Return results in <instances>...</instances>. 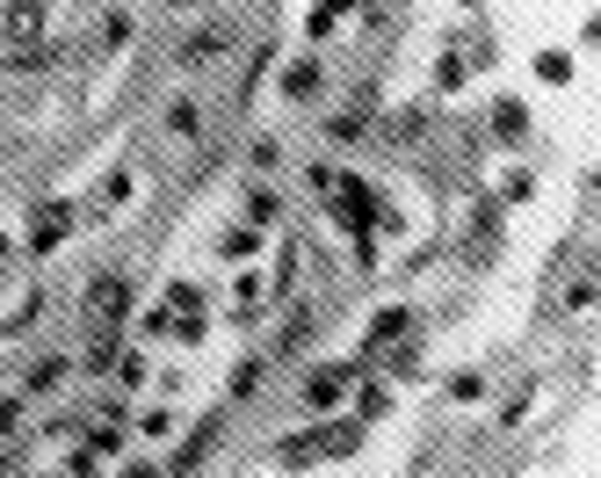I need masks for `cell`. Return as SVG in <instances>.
Returning a JSON list of instances; mask_svg holds the SVG:
<instances>
[{
	"instance_id": "1",
	"label": "cell",
	"mask_w": 601,
	"mask_h": 478,
	"mask_svg": "<svg viewBox=\"0 0 601 478\" xmlns=\"http://www.w3.org/2000/svg\"><path fill=\"white\" fill-rule=\"evenodd\" d=\"M73 225H80V204H66V196H44L30 218V239H22V254H58L73 239Z\"/></svg>"
},
{
	"instance_id": "13",
	"label": "cell",
	"mask_w": 601,
	"mask_h": 478,
	"mask_svg": "<svg viewBox=\"0 0 601 478\" xmlns=\"http://www.w3.org/2000/svg\"><path fill=\"white\" fill-rule=\"evenodd\" d=\"M261 247H269V239H261L254 225H225V239H218V254L232 261V269H247V261H261Z\"/></svg>"
},
{
	"instance_id": "18",
	"label": "cell",
	"mask_w": 601,
	"mask_h": 478,
	"mask_svg": "<svg viewBox=\"0 0 601 478\" xmlns=\"http://www.w3.org/2000/svg\"><path fill=\"white\" fill-rule=\"evenodd\" d=\"M160 305H167L174 319H204V312H196V305H204V297H196V283H189V275H174L167 291H160Z\"/></svg>"
},
{
	"instance_id": "25",
	"label": "cell",
	"mask_w": 601,
	"mask_h": 478,
	"mask_svg": "<svg viewBox=\"0 0 601 478\" xmlns=\"http://www.w3.org/2000/svg\"><path fill=\"white\" fill-rule=\"evenodd\" d=\"M167 131H174V138H204V109H196L189 95H182V102L167 109Z\"/></svg>"
},
{
	"instance_id": "23",
	"label": "cell",
	"mask_w": 601,
	"mask_h": 478,
	"mask_svg": "<svg viewBox=\"0 0 601 478\" xmlns=\"http://www.w3.org/2000/svg\"><path fill=\"white\" fill-rule=\"evenodd\" d=\"M485 399V370H457L449 377V406H479Z\"/></svg>"
},
{
	"instance_id": "4",
	"label": "cell",
	"mask_w": 601,
	"mask_h": 478,
	"mask_svg": "<svg viewBox=\"0 0 601 478\" xmlns=\"http://www.w3.org/2000/svg\"><path fill=\"white\" fill-rule=\"evenodd\" d=\"M87 319H95V326H123V319H131V283H123V275H95Z\"/></svg>"
},
{
	"instance_id": "10",
	"label": "cell",
	"mask_w": 601,
	"mask_h": 478,
	"mask_svg": "<svg viewBox=\"0 0 601 478\" xmlns=\"http://www.w3.org/2000/svg\"><path fill=\"white\" fill-rule=\"evenodd\" d=\"M485 123H493V138H500V145H522V138H529V109H522L515 95H500V102L485 109Z\"/></svg>"
},
{
	"instance_id": "36",
	"label": "cell",
	"mask_w": 601,
	"mask_h": 478,
	"mask_svg": "<svg viewBox=\"0 0 601 478\" xmlns=\"http://www.w3.org/2000/svg\"><path fill=\"white\" fill-rule=\"evenodd\" d=\"M275 160H283V145H275V138H254V153H247V167H254V174H269Z\"/></svg>"
},
{
	"instance_id": "9",
	"label": "cell",
	"mask_w": 601,
	"mask_h": 478,
	"mask_svg": "<svg viewBox=\"0 0 601 478\" xmlns=\"http://www.w3.org/2000/svg\"><path fill=\"white\" fill-rule=\"evenodd\" d=\"M131 188H138V174H131V167H109V174H102V188H95V204H87L80 218H117V210L131 204Z\"/></svg>"
},
{
	"instance_id": "35",
	"label": "cell",
	"mask_w": 601,
	"mask_h": 478,
	"mask_svg": "<svg viewBox=\"0 0 601 478\" xmlns=\"http://www.w3.org/2000/svg\"><path fill=\"white\" fill-rule=\"evenodd\" d=\"M117 370H123V384H131V392H138V384H145V370H153V362L138 356V348H123V356H117Z\"/></svg>"
},
{
	"instance_id": "41",
	"label": "cell",
	"mask_w": 601,
	"mask_h": 478,
	"mask_svg": "<svg viewBox=\"0 0 601 478\" xmlns=\"http://www.w3.org/2000/svg\"><path fill=\"white\" fill-rule=\"evenodd\" d=\"M8 254H15V239H8V232H0V261H8Z\"/></svg>"
},
{
	"instance_id": "15",
	"label": "cell",
	"mask_w": 601,
	"mask_h": 478,
	"mask_svg": "<svg viewBox=\"0 0 601 478\" xmlns=\"http://www.w3.org/2000/svg\"><path fill=\"white\" fill-rule=\"evenodd\" d=\"M384 413H392V384H378V377H362V384H356V421H362V427H378Z\"/></svg>"
},
{
	"instance_id": "34",
	"label": "cell",
	"mask_w": 601,
	"mask_h": 478,
	"mask_svg": "<svg viewBox=\"0 0 601 478\" xmlns=\"http://www.w3.org/2000/svg\"><path fill=\"white\" fill-rule=\"evenodd\" d=\"M594 297H601V283H594V275H587V283H572V291H566V305H558V312H566V319H572V312H587V305H594Z\"/></svg>"
},
{
	"instance_id": "11",
	"label": "cell",
	"mask_w": 601,
	"mask_h": 478,
	"mask_svg": "<svg viewBox=\"0 0 601 478\" xmlns=\"http://www.w3.org/2000/svg\"><path fill=\"white\" fill-rule=\"evenodd\" d=\"M356 15V0H312V15H305V44H327L341 22Z\"/></svg>"
},
{
	"instance_id": "28",
	"label": "cell",
	"mask_w": 601,
	"mask_h": 478,
	"mask_svg": "<svg viewBox=\"0 0 601 478\" xmlns=\"http://www.w3.org/2000/svg\"><path fill=\"white\" fill-rule=\"evenodd\" d=\"M22 421H30V399H22V392H8V399H0V443H15V435H22Z\"/></svg>"
},
{
	"instance_id": "38",
	"label": "cell",
	"mask_w": 601,
	"mask_h": 478,
	"mask_svg": "<svg viewBox=\"0 0 601 478\" xmlns=\"http://www.w3.org/2000/svg\"><path fill=\"white\" fill-rule=\"evenodd\" d=\"M261 370H269V362H254V356H240V370H232V392H254V384H261Z\"/></svg>"
},
{
	"instance_id": "5",
	"label": "cell",
	"mask_w": 601,
	"mask_h": 478,
	"mask_svg": "<svg viewBox=\"0 0 601 478\" xmlns=\"http://www.w3.org/2000/svg\"><path fill=\"white\" fill-rule=\"evenodd\" d=\"M218 435H225V413H204V421H196L189 435H182V449H174V471H167V478H189L196 464H204L210 449H218Z\"/></svg>"
},
{
	"instance_id": "8",
	"label": "cell",
	"mask_w": 601,
	"mask_h": 478,
	"mask_svg": "<svg viewBox=\"0 0 601 478\" xmlns=\"http://www.w3.org/2000/svg\"><path fill=\"white\" fill-rule=\"evenodd\" d=\"M406 334H413V312H406V305H384V312H378V319L362 326V356H378V348L406 341Z\"/></svg>"
},
{
	"instance_id": "2",
	"label": "cell",
	"mask_w": 601,
	"mask_h": 478,
	"mask_svg": "<svg viewBox=\"0 0 601 478\" xmlns=\"http://www.w3.org/2000/svg\"><path fill=\"white\" fill-rule=\"evenodd\" d=\"M362 370H370V356H362V362H319V370L305 377V406L327 421V413L348 399V384H362Z\"/></svg>"
},
{
	"instance_id": "21",
	"label": "cell",
	"mask_w": 601,
	"mask_h": 478,
	"mask_svg": "<svg viewBox=\"0 0 601 478\" xmlns=\"http://www.w3.org/2000/svg\"><path fill=\"white\" fill-rule=\"evenodd\" d=\"M174 427H182V413H174V406H145V413H138V435H145V443H167Z\"/></svg>"
},
{
	"instance_id": "6",
	"label": "cell",
	"mask_w": 601,
	"mask_h": 478,
	"mask_svg": "<svg viewBox=\"0 0 601 478\" xmlns=\"http://www.w3.org/2000/svg\"><path fill=\"white\" fill-rule=\"evenodd\" d=\"M0 36H8V44H36V36H44V0H8V8H0Z\"/></svg>"
},
{
	"instance_id": "3",
	"label": "cell",
	"mask_w": 601,
	"mask_h": 478,
	"mask_svg": "<svg viewBox=\"0 0 601 478\" xmlns=\"http://www.w3.org/2000/svg\"><path fill=\"white\" fill-rule=\"evenodd\" d=\"M362 435H370V427H362L356 413H327V421H312V449H319V457H356Z\"/></svg>"
},
{
	"instance_id": "39",
	"label": "cell",
	"mask_w": 601,
	"mask_h": 478,
	"mask_svg": "<svg viewBox=\"0 0 601 478\" xmlns=\"http://www.w3.org/2000/svg\"><path fill=\"white\" fill-rule=\"evenodd\" d=\"M117 478H167V471H160L153 457H123V464H117Z\"/></svg>"
},
{
	"instance_id": "24",
	"label": "cell",
	"mask_w": 601,
	"mask_h": 478,
	"mask_svg": "<svg viewBox=\"0 0 601 478\" xmlns=\"http://www.w3.org/2000/svg\"><path fill=\"white\" fill-rule=\"evenodd\" d=\"M465 87H471V66H465L457 52H449L442 66H435V95H465Z\"/></svg>"
},
{
	"instance_id": "16",
	"label": "cell",
	"mask_w": 601,
	"mask_h": 478,
	"mask_svg": "<svg viewBox=\"0 0 601 478\" xmlns=\"http://www.w3.org/2000/svg\"><path fill=\"white\" fill-rule=\"evenodd\" d=\"M275 218H283V196H275V188H247V204H240V225H254V232H269Z\"/></svg>"
},
{
	"instance_id": "29",
	"label": "cell",
	"mask_w": 601,
	"mask_h": 478,
	"mask_svg": "<svg viewBox=\"0 0 601 478\" xmlns=\"http://www.w3.org/2000/svg\"><path fill=\"white\" fill-rule=\"evenodd\" d=\"M123 356V341H117V326H102V334H95V348H87V362L80 370H109V362Z\"/></svg>"
},
{
	"instance_id": "30",
	"label": "cell",
	"mask_w": 601,
	"mask_h": 478,
	"mask_svg": "<svg viewBox=\"0 0 601 478\" xmlns=\"http://www.w3.org/2000/svg\"><path fill=\"white\" fill-rule=\"evenodd\" d=\"M529 196H536V174L529 167H515L507 182H500V204H529Z\"/></svg>"
},
{
	"instance_id": "40",
	"label": "cell",
	"mask_w": 601,
	"mask_h": 478,
	"mask_svg": "<svg viewBox=\"0 0 601 478\" xmlns=\"http://www.w3.org/2000/svg\"><path fill=\"white\" fill-rule=\"evenodd\" d=\"M420 370H428V362H420V348H398V356H392V377H420Z\"/></svg>"
},
{
	"instance_id": "14",
	"label": "cell",
	"mask_w": 601,
	"mask_h": 478,
	"mask_svg": "<svg viewBox=\"0 0 601 478\" xmlns=\"http://www.w3.org/2000/svg\"><path fill=\"white\" fill-rule=\"evenodd\" d=\"M80 449H87V457H123V413L109 406L102 421L87 427V443H80Z\"/></svg>"
},
{
	"instance_id": "20",
	"label": "cell",
	"mask_w": 601,
	"mask_h": 478,
	"mask_svg": "<svg viewBox=\"0 0 601 478\" xmlns=\"http://www.w3.org/2000/svg\"><path fill=\"white\" fill-rule=\"evenodd\" d=\"M225 52V30L210 22V30H189V44H182V66H204V58Z\"/></svg>"
},
{
	"instance_id": "32",
	"label": "cell",
	"mask_w": 601,
	"mask_h": 478,
	"mask_svg": "<svg viewBox=\"0 0 601 478\" xmlns=\"http://www.w3.org/2000/svg\"><path fill=\"white\" fill-rule=\"evenodd\" d=\"M529 399H536V384H522V392L500 406V421H493V427H522V421H529Z\"/></svg>"
},
{
	"instance_id": "17",
	"label": "cell",
	"mask_w": 601,
	"mask_h": 478,
	"mask_svg": "<svg viewBox=\"0 0 601 478\" xmlns=\"http://www.w3.org/2000/svg\"><path fill=\"white\" fill-rule=\"evenodd\" d=\"M66 370H73L66 356H36L30 377H22V399H30V392H58V384H66Z\"/></svg>"
},
{
	"instance_id": "42",
	"label": "cell",
	"mask_w": 601,
	"mask_h": 478,
	"mask_svg": "<svg viewBox=\"0 0 601 478\" xmlns=\"http://www.w3.org/2000/svg\"><path fill=\"white\" fill-rule=\"evenodd\" d=\"M457 8H485V0H457Z\"/></svg>"
},
{
	"instance_id": "26",
	"label": "cell",
	"mask_w": 601,
	"mask_h": 478,
	"mask_svg": "<svg viewBox=\"0 0 601 478\" xmlns=\"http://www.w3.org/2000/svg\"><path fill=\"white\" fill-rule=\"evenodd\" d=\"M36 319H44V291H22V305L0 319V334H22V326H36Z\"/></svg>"
},
{
	"instance_id": "19",
	"label": "cell",
	"mask_w": 601,
	"mask_h": 478,
	"mask_svg": "<svg viewBox=\"0 0 601 478\" xmlns=\"http://www.w3.org/2000/svg\"><path fill=\"white\" fill-rule=\"evenodd\" d=\"M275 464H283V471H305V464H319V449H312V427H305V435H283V443H275Z\"/></svg>"
},
{
	"instance_id": "12",
	"label": "cell",
	"mask_w": 601,
	"mask_h": 478,
	"mask_svg": "<svg viewBox=\"0 0 601 478\" xmlns=\"http://www.w3.org/2000/svg\"><path fill=\"white\" fill-rule=\"evenodd\" d=\"M225 312H232L240 326H254L261 312H269V283H261V275H240V283H232V305H225Z\"/></svg>"
},
{
	"instance_id": "7",
	"label": "cell",
	"mask_w": 601,
	"mask_h": 478,
	"mask_svg": "<svg viewBox=\"0 0 601 478\" xmlns=\"http://www.w3.org/2000/svg\"><path fill=\"white\" fill-rule=\"evenodd\" d=\"M283 102H312V95H319V87H327V66H319V52H305V58H291V66H283Z\"/></svg>"
},
{
	"instance_id": "22",
	"label": "cell",
	"mask_w": 601,
	"mask_h": 478,
	"mask_svg": "<svg viewBox=\"0 0 601 478\" xmlns=\"http://www.w3.org/2000/svg\"><path fill=\"white\" fill-rule=\"evenodd\" d=\"M536 80H544V87H566L572 80V52H536Z\"/></svg>"
},
{
	"instance_id": "37",
	"label": "cell",
	"mask_w": 601,
	"mask_h": 478,
	"mask_svg": "<svg viewBox=\"0 0 601 478\" xmlns=\"http://www.w3.org/2000/svg\"><path fill=\"white\" fill-rule=\"evenodd\" d=\"M297 283V247H275V291H291Z\"/></svg>"
},
{
	"instance_id": "31",
	"label": "cell",
	"mask_w": 601,
	"mask_h": 478,
	"mask_svg": "<svg viewBox=\"0 0 601 478\" xmlns=\"http://www.w3.org/2000/svg\"><path fill=\"white\" fill-rule=\"evenodd\" d=\"M167 334H174V312L167 305H153L145 319H138V341H167Z\"/></svg>"
},
{
	"instance_id": "27",
	"label": "cell",
	"mask_w": 601,
	"mask_h": 478,
	"mask_svg": "<svg viewBox=\"0 0 601 478\" xmlns=\"http://www.w3.org/2000/svg\"><path fill=\"white\" fill-rule=\"evenodd\" d=\"M465 52H471V58H465V66H471V73H493V58H500L493 30H471V36H465Z\"/></svg>"
},
{
	"instance_id": "33",
	"label": "cell",
	"mask_w": 601,
	"mask_h": 478,
	"mask_svg": "<svg viewBox=\"0 0 601 478\" xmlns=\"http://www.w3.org/2000/svg\"><path fill=\"white\" fill-rule=\"evenodd\" d=\"M327 138H334V145H356V138H370V131H362V117L348 109V117H334V123H327Z\"/></svg>"
}]
</instances>
